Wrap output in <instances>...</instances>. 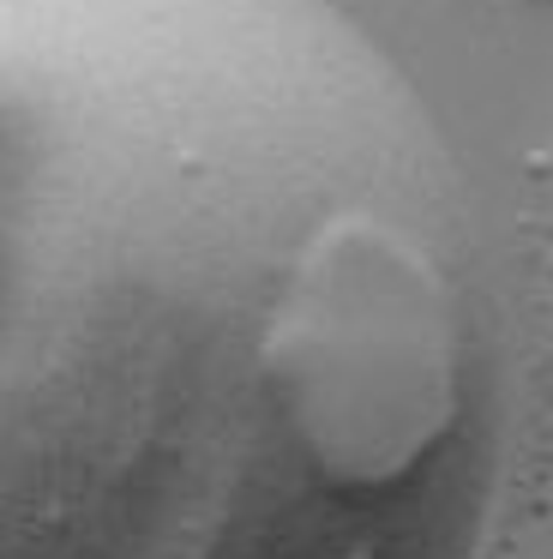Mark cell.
I'll return each mask as SVG.
<instances>
[{
    "label": "cell",
    "mask_w": 553,
    "mask_h": 559,
    "mask_svg": "<svg viewBox=\"0 0 553 559\" xmlns=\"http://www.w3.org/2000/svg\"><path fill=\"white\" fill-rule=\"evenodd\" d=\"M511 355L475 193L337 0H0V559H475Z\"/></svg>",
    "instance_id": "6da1fadb"
}]
</instances>
